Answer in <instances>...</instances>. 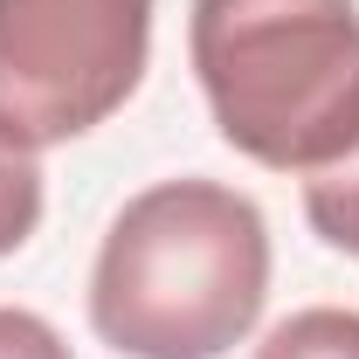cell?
<instances>
[{"instance_id": "1", "label": "cell", "mask_w": 359, "mask_h": 359, "mask_svg": "<svg viewBox=\"0 0 359 359\" xmlns=\"http://www.w3.org/2000/svg\"><path fill=\"white\" fill-rule=\"evenodd\" d=\"M269 304V222L222 180L132 194L90 269V332L125 359H222Z\"/></svg>"}, {"instance_id": "2", "label": "cell", "mask_w": 359, "mask_h": 359, "mask_svg": "<svg viewBox=\"0 0 359 359\" xmlns=\"http://www.w3.org/2000/svg\"><path fill=\"white\" fill-rule=\"evenodd\" d=\"M187 55L242 159L311 180L359 152V0H194Z\"/></svg>"}, {"instance_id": "3", "label": "cell", "mask_w": 359, "mask_h": 359, "mask_svg": "<svg viewBox=\"0 0 359 359\" xmlns=\"http://www.w3.org/2000/svg\"><path fill=\"white\" fill-rule=\"evenodd\" d=\"M152 62V0H0V132L69 145L132 104Z\"/></svg>"}, {"instance_id": "4", "label": "cell", "mask_w": 359, "mask_h": 359, "mask_svg": "<svg viewBox=\"0 0 359 359\" xmlns=\"http://www.w3.org/2000/svg\"><path fill=\"white\" fill-rule=\"evenodd\" d=\"M256 359H359V311H346V304L290 311L283 325H269Z\"/></svg>"}, {"instance_id": "5", "label": "cell", "mask_w": 359, "mask_h": 359, "mask_svg": "<svg viewBox=\"0 0 359 359\" xmlns=\"http://www.w3.org/2000/svg\"><path fill=\"white\" fill-rule=\"evenodd\" d=\"M304 222L332 249L359 256V152H346L339 166H325V173L304 180Z\"/></svg>"}, {"instance_id": "6", "label": "cell", "mask_w": 359, "mask_h": 359, "mask_svg": "<svg viewBox=\"0 0 359 359\" xmlns=\"http://www.w3.org/2000/svg\"><path fill=\"white\" fill-rule=\"evenodd\" d=\"M42 228V159L0 132V256H14Z\"/></svg>"}, {"instance_id": "7", "label": "cell", "mask_w": 359, "mask_h": 359, "mask_svg": "<svg viewBox=\"0 0 359 359\" xmlns=\"http://www.w3.org/2000/svg\"><path fill=\"white\" fill-rule=\"evenodd\" d=\"M0 359H69V339L48 318L21 311V304H0Z\"/></svg>"}]
</instances>
